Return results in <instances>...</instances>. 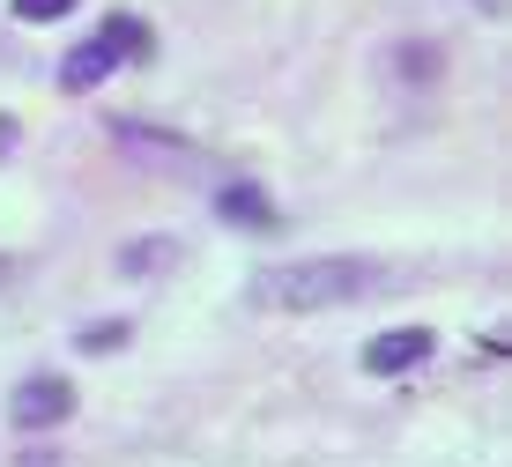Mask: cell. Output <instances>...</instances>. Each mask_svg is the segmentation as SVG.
I'll use <instances>...</instances> for the list:
<instances>
[{
	"label": "cell",
	"mask_w": 512,
	"mask_h": 467,
	"mask_svg": "<svg viewBox=\"0 0 512 467\" xmlns=\"http://www.w3.org/2000/svg\"><path fill=\"white\" fill-rule=\"evenodd\" d=\"M8 416L23 423V430H52V423L75 416V386L52 379V371H45V379H23V386L8 393Z\"/></svg>",
	"instance_id": "obj_2"
},
{
	"label": "cell",
	"mask_w": 512,
	"mask_h": 467,
	"mask_svg": "<svg viewBox=\"0 0 512 467\" xmlns=\"http://www.w3.org/2000/svg\"><path fill=\"white\" fill-rule=\"evenodd\" d=\"M104 75H112V52H104V38L75 45V52H67V60H60V82H67V89H97Z\"/></svg>",
	"instance_id": "obj_4"
},
{
	"label": "cell",
	"mask_w": 512,
	"mask_h": 467,
	"mask_svg": "<svg viewBox=\"0 0 512 467\" xmlns=\"http://www.w3.org/2000/svg\"><path fill=\"white\" fill-rule=\"evenodd\" d=\"M97 38H104V52H112V60H149V23H134V15H112Z\"/></svg>",
	"instance_id": "obj_5"
},
{
	"label": "cell",
	"mask_w": 512,
	"mask_h": 467,
	"mask_svg": "<svg viewBox=\"0 0 512 467\" xmlns=\"http://www.w3.org/2000/svg\"><path fill=\"white\" fill-rule=\"evenodd\" d=\"M216 208L231 215V223H260V230L275 223V208H268V193H260V186H223V201H216Z\"/></svg>",
	"instance_id": "obj_6"
},
{
	"label": "cell",
	"mask_w": 512,
	"mask_h": 467,
	"mask_svg": "<svg viewBox=\"0 0 512 467\" xmlns=\"http://www.w3.org/2000/svg\"><path fill=\"white\" fill-rule=\"evenodd\" d=\"M67 8H75V0H15V15H23V23H60Z\"/></svg>",
	"instance_id": "obj_7"
},
{
	"label": "cell",
	"mask_w": 512,
	"mask_h": 467,
	"mask_svg": "<svg viewBox=\"0 0 512 467\" xmlns=\"http://www.w3.org/2000/svg\"><path fill=\"white\" fill-rule=\"evenodd\" d=\"M386 290V267L379 260H357V253H327V260H282V267H260L245 282V297L268 304V312H334V304H357Z\"/></svg>",
	"instance_id": "obj_1"
},
{
	"label": "cell",
	"mask_w": 512,
	"mask_h": 467,
	"mask_svg": "<svg viewBox=\"0 0 512 467\" xmlns=\"http://www.w3.org/2000/svg\"><path fill=\"white\" fill-rule=\"evenodd\" d=\"M0 282H8V260H0Z\"/></svg>",
	"instance_id": "obj_8"
},
{
	"label": "cell",
	"mask_w": 512,
	"mask_h": 467,
	"mask_svg": "<svg viewBox=\"0 0 512 467\" xmlns=\"http://www.w3.org/2000/svg\"><path fill=\"white\" fill-rule=\"evenodd\" d=\"M431 349H438V341H431V327H394V334H372V341H364V371L394 379V371H416Z\"/></svg>",
	"instance_id": "obj_3"
}]
</instances>
